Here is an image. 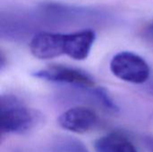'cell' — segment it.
<instances>
[{
  "label": "cell",
  "mask_w": 153,
  "mask_h": 152,
  "mask_svg": "<svg viewBox=\"0 0 153 152\" xmlns=\"http://www.w3.org/2000/svg\"><path fill=\"white\" fill-rule=\"evenodd\" d=\"M1 130L6 134H23L40 121V115L13 96L1 97Z\"/></svg>",
  "instance_id": "cell-1"
},
{
  "label": "cell",
  "mask_w": 153,
  "mask_h": 152,
  "mask_svg": "<svg viewBox=\"0 0 153 152\" xmlns=\"http://www.w3.org/2000/svg\"><path fill=\"white\" fill-rule=\"evenodd\" d=\"M109 68L117 78L134 84L145 83L151 74V68L146 60L130 51L116 54L110 61Z\"/></svg>",
  "instance_id": "cell-2"
},
{
  "label": "cell",
  "mask_w": 153,
  "mask_h": 152,
  "mask_svg": "<svg viewBox=\"0 0 153 152\" xmlns=\"http://www.w3.org/2000/svg\"><path fill=\"white\" fill-rule=\"evenodd\" d=\"M33 76L40 80L66 83L83 88H94L93 78L85 71L67 65H53L33 73Z\"/></svg>",
  "instance_id": "cell-3"
},
{
  "label": "cell",
  "mask_w": 153,
  "mask_h": 152,
  "mask_svg": "<svg viewBox=\"0 0 153 152\" xmlns=\"http://www.w3.org/2000/svg\"><path fill=\"white\" fill-rule=\"evenodd\" d=\"M65 34L41 31L33 36L30 43L31 54L38 59L47 60L65 55Z\"/></svg>",
  "instance_id": "cell-4"
},
{
  "label": "cell",
  "mask_w": 153,
  "mask_h": 152,
  "mask_svg": "<svg viewBox=\"0 0 153 152\" xmlns=\"http://www.w3.org/2000/svg\"><path fill=\"white\" fill-rule=\"evenodd\" d=\"M57 123L60 127L68 132L85 133L95 127L98 123V115L90 108L74 107L63 112Z\"/></svg>",
  "instance_id": "cell-5"
},
{
  "label": "cell",
  "mask_w": 153,
  "mask_h": 152,
  "mask_svg": "<svg viewBox=\"0 0 153 152\" xmlns=\"http://www.w3.org/2000/svg\"><path fill=\"white\" fill-rule=\"evenodd\" d=\"M96 34L92 30H82L65 34V55L82 61L86 59L95 42Z\"/></svg>",
  "instance_id": "cell-6"
},
{
  "label": "cell",
  "mask_w": 153,
  "mask_h": 152,
  "mask_svg": "<svg viewBox=\"0 0 153 152\" xmlns=\"http://www.w3.org/2000/svg\"><path fill=\"white\" fill-rule=\"evenodd\" d=\"M94 150L95 152H138L128 137L117 132L98 138L94 142Z\"/></svg>",
  "instance_id": "cell-7"
},
{
  "label": "cell",
  "mask_w": 153,
  "mask_h": 152,
  "mask_svg": "<svg viewBox=\"0 0 153 152\" xmlns=\"http://www.w3.org/2000/svg\"><path fill=\"white\" fill-rule=\"evenodd\" d=\"M53 152H89L82 142L73 137H63L56 141L52 147Z\"/></svg>",
  "instance_id": "cell-8"
},
{
  "label": "cell",
  "mask_w": 153,
  "mask_h": 152,
  "mask_svg": "<svg viewBox=\"0 0 153 152\" xmlns=\"http://www.w3.org/2000/svg\"><path fill=\"white\" fill-rule=\"evenodd\" d=\"M93 93H94V96L96 97V99H98V101L103 106V108L105 109H107L112 113L118 112V110H119L118 106L117 105V103L114 101V99H112V97L110 96V94L105 88H103V87L94 88Z\"/></svg>",
  "instance_id": "cell-9"
},
{
  "label": "cell",
  "mask_w": 153,
  "mask_h": 152,
  "mask_svg": "<svg viewBox=\"0 0 153 152\" xmlns=\"http://www.w3.org/2000/svg\"><path fill=\"white\" fill-rule=\"evenodd\" d=\"M143 38L153 47V20L144 27L143 31Z\"/></svg>",
  "instance_id": "cell-10"
},
{
  "label": "cell",
  "mask_w": 153,
  "mask_h": 152,
  "mask_svg": "<svg viewBox=\"0 0 153 152\" xmlns=\"http://www.w3.org/2000/svg\"><path fill=\"white\" fill-rule=\"evenodd\" d=\"M143 142L146 149L150 152H153V135H145L143 138Z\"/></svg>",
  "instance_id": "cell-11"
},
{
  "label": "cell",
  "mask_w": 153,
  "mask_h": 152,
  "mask_svg": "<svg viewBox=\"0 0 153 152\" xmlns=\"http://www.w3.org/2000/svg\"><path fill=\"white\" fill-rule=\"evenodd\" d=\"M147 90H148V92H149L150 94H152L153 96V81H152V82L148 84Z\"/></svg>",
  "instance_id": "cell-12"
}]
</instances>
